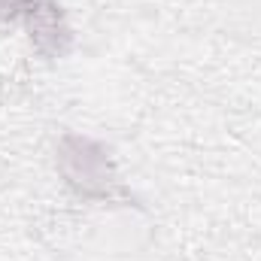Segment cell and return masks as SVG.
<instances>
[{"instance_id": "2", "label": "cell", "mask_w": 261, "mask_h": 261, "mask_svg": "<svg viewBox=\"0 0 261 261\" xmlns=\"http://www.w3.org/2000/svg\"><path fill=\"white\" fill-rule=\"evenodd\" d=\"M24 24H28V37H31L34 49L43 58H61V55H67V49H70V28H67V18L58 3L40 0L28 12Z\"/></svg>"}, {"instance_id": "1", "label": "cell", "mask_w": 261, "mask_h": 261, "mask_svg": "<svg viewBox=\"0 0 261 261\" xmlns=\"http://www.w3.org/2000/svg\"><path fill=\"white\" fill-rule=\"evenodd\" d=\"M55 164H58V173L64 176V182L79 197L113 200L122 195L113 152L91 137L64 134L55 146Z\"/></svg>"}, {"instance_id": "3", "label": "cell", "mask_w": 261, "mask_h": 261, "mask_svg": "<svg viewBox=\"0 0 261 261\" xmlns=\"http://www.w3.org/2000/svg\"><path fill=\"white\" fill-rule=\"evenodd\" d=\"M40 0H0V21H24Z\"/></svg>"}]
</instances>
